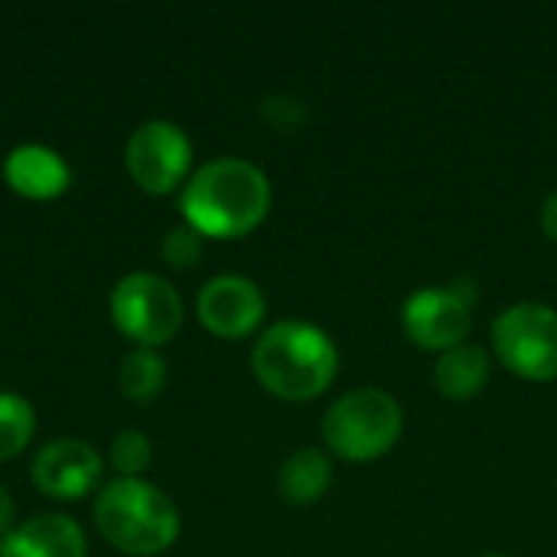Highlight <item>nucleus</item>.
I'll return each mask as SVG.
<instances>
[{"label":"nucleus","mask_w":557,"mask_h":557,"mask_svg":"<svg viewBox=\"0 0 557 557\" xmlns=\"http://www.w3.org/2000/svg\"><path fill=\"white\" fill-rule=\"evenodd\" d=\"M271 209L268 176L238 157H219L193 173L183 189L189 228L209 238H238L264 222Z\"/></svg>","instance_id":"obj_1"},{"label":"nucleus","mask_w":557,"mask_h":557,"mask_svg":"<svg viewBox=\"0 0 557 557\" xmlns=\"http://www.w3.org/2000/svg\"><path fill=\"white\" fill-rule=\"evenodd\" d=\"M251 369L271 395L284 401H310L333 385L339 352L320 326L281 320L255 343Z\"/></svg>","instance_id":"obj_2"},{"label":"nucleus","mask_w":557,"mask_h":557,"mask_svg":"<svg viewBox=\"0 0 557 557\" xmlns=\"http://www.w3.org/2000/svg\"><path fill=\"white\" fill-rule=\"evenodd\" d=\"M95 525L108 545L134 557L163 555L180 535L173 499L144 480H114L95 499Z\"/></svg>","instance_id":"obj_3"},{"label":"nucleus","mask_w":557,"mask_h":557,"mask_svg":"<svg viewBox=\"0 0 557 557\" xmlns=\"http://www.w3.org/2000/svg\"><path fill=\"white\" fill-rule=\"evenodd\" d=\"M405 431L401 405L382 388H356L336 398L323 418V441L343 460H375Z\"/></svg>","instance_id":"obj_4"},{"label":"nucleus","mask_w":557,"mask_h":557,"mask_svg":"<svg viewBox=\"0 0 557 557\" xmlns=\"http://www.w3.org/2000/svg\"><path fill=\"white\" fill-rule=\"evenodd\" d=\"M111 317L127 339H134L140 349H153L180 333L183 297L160 274L137 271L121 277L111 290Z\"/></svg>","instance_id":"obj_5"},{"label":"nucleus","mask_w":557,"mask_h":557,"mask_svg":"<svg viewBox=\"0 0 557 557\" xmlns=\"http://www.w3.org/2000/svg\"><path fill=\"white\" fill-rule=\"evenodd\" d=\"M496 356L522 379H557V310L545 304H516L493 323Z\"/></svg>","instance_id":"obj_6"},{"label":"nucleus","mask_w":557,"mask_h":557,"mask_svg":"<svg viewBox=\"0 0 557 557\" xmlns=\"http://www.w3.org/2000/svg\"><path fill=\"white\" fill-rule=\"evenodd\" d=\"M124 163L131 180L153 196L173 193L193 163V144L189 137L170 124V121H147L140 124L124 150Z\"/></svg>","instance_id":"obj_7"},{"label":"nucleus","mask_w":557,"mask_h":557,"mask_svg":"<svg viewBox=\"0 0 557 557\" xmlns=\"http://www.w3.org/2000/svg\"><path fill=\"white\" fill-rule=\"evenodd\" d=\"M401 323H405V333L421 349L447 352L467 339V333L473 326V304L463 300L454 287H447V290L424 287L405 300Z\"/></svg>","instance_id":"obj_8"},{"label":"nucleus","mask_w":557,"mask_h":557,"mask_svg":"<svg viewBox=\"0 0 557 557\" xmlns=\"http://www.w3.org/2000/svg\"><path fill=\"white\" fill-rule=\"evenodd\" d=\"M199 323L219 339H242L264 320V294L255 281L238 274L212 277L196 300Z\"/></svg>","instance_id":"obj_9"},{"label":"nucleus","mask_w":557,"mask_h":557,"mask_svg":"<svg viewBox=\"0 0 557 557\" xmlns=\"http://www.w3.org/2000/svg\"><path fill=\"white\" fill-rule=\"evenodd\" d=\"M33 483L49 499H82L101 476V457L85 441H52L33 460Z\"/></svg>","instance_id":"obj_10"},{"label":"nucleus","mask_w":557,"mask_h":557,"mask_svg":"<svg viewBox=\"0 0 557 557\" xmlns=\"http://www.w3.org/2000/svg\"><path fill=\"white\" fill-rule=\"evenodd\" d=\"M3 180L26 199H55L69 189L72 173L55 150L42 144H23L3 160Z\"/></svg>","instance_id":"obj_11"},{"label":"nucleus","mask_w":557,"mask_h":557,"mask_svg":"<svg viewBox=\"0 0 557 557\" xmlns=\"http://www.w3.org/2000/svg\"><path fill=\"white\" fill-rule=\"evenodd\" d=\"M0 557H85V535L69 516H36L3 535Z\"/></svg>","instance_id":"obj_12"},{"label":"nucleus","mask_w":557,"mask_h":557,"mask_svg":"<svg viewBox=\"0 0 557 557\" xmlns=\"http://www.w3.org/2000/svg\"><path fill=\"white\" fill-rule=\"evenodd\" d=\"M490 382V356L483 346L460 343L447 349L434 366V385L450 401H470L476 398Z\"/></svg>","instance_id":"obj_13"},{"label":"nucleus","mask_w":557,"mask_h":557,"mask_svg":"<svg viewBox=\"0 0 557 557\" xmlns=\"http://www.w3.org/2000/svg\"><path fill=\"white\" fill-rule=\"evenodd\" d=\"M333 483V463L323 457V450L304 447L297 454H290L277 473V490L284 496V503L290 506H313L326 496Z\"/></svg>","instance_id":"obj_14"},{"label":"nucleus","mask_w":557,"mask_h":557,"mask_svg":"<svg viewBox=\"0 0 557 557\" xmlns=\"http://www.w3.org/2000/svg\"><path fill=\"white\" fill-rule=\"evenodd\" d=\"M117 382H121L124 398H131L137 405H147L166 385V362L153 349H134V352L124 356Z\"/></svg>","instance_id":"obj_15"},{"label":"nucleus","mask_w":557,"mask_h":557,"mask_svg":"<svg viewBox=\"0 0 557 557\" xmlns=\"http://www.w3.org/2000/svg\"><path fill=\"white\" fill-rule=\"evenodd\" d=\"M36 418L33 408L16 395H0V463L20 457L33 441Z\"/></svg>","instance_id":"obj_16"},{"label":"nucleus","mask_w":557,"mask_h":557,"mask_svg":"<svg viewBox=\"0 0 557 557\" xmlns=\"http://www.w3.org/2000/svg\"><path fill=\"white\" fill-rule=\"evenodd\" d=\"M111 463L124 480H137L150 467V441L140 431H121L111 441Z\"/></svg>","instance_id":"obj_17"},{"label":"nucleus","mask_w":557,"mask_h":557,"mask_svg":"<svg viewBox=\"0 0 557 557\" xmlns=\"http://www.w3.org/2000/svg\"><path fill=\"white\" fill-rule=\"evenodd\" d=\"M160 251H163V261L170 268L186 271V268H193L202 258V235L196 228H189V225L170 228L166 238H163V245H160Z\"/></svg>","instance_id":"obj_18"},{"label":"nucleus","mask_w":557,"mask_h":557,"mask_svg":"<svg viewBox=\"0 0 557 557\" xmlns=\"http://www.w3.org/2000/svg\"><path fill=\"white\" fill-rule=\"evenodd\" d=\"M542 228L552 242H557V193H552L542 206Z\"/></svg>","instance_id":"obj_19"},{"label":"nucleus","mask_w":557,"mask_h":557,"mask_svg":"<svg viewBox=\"0 0 557 557\" xmlns=\"http://www.w3.org/2000/svg\"><path fill=\"white\" fill-rule=\"evenodd\" d=\"M13 516H16V506H13L10 493H7V490L0 486V535H10Z\"/></svg>","instance_id":"obj_20"},{"label":"nucleus","mask_w":557,"mask_h":557,"mask_svg":"<svg viewBox=\"0 0 557 557\" xmlns=\"http://www.w3.org/2000/svg\"><path fill=\"white\" fill-rule=\"evenodd\" d=\"M486 557H506V555H486Z\"/></svg>","instance_id":"obj_21"}]
</instances>
